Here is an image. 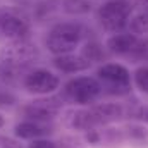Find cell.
Returning <instances> with one entry per match:
<instances>
[{"mask_svg": "<svg viewBox=\"0 0 148 148\" xmlns=\"http://www.w3.org/2000/svg\"><path fill=\"white\" fill-rule=\"evenodd\" d=\"M83 26L77 23H59L55 24L50 33L47 35V48L50 53L57 55H66L73 53L74 48L79 45L83 38Z\"/></svg>", "mask_w": 148, "mask_h": 148, "instance_id": "cell-1", "label": "cell"}, {"mask_svg": "<svg viewBox=\"0 0 148 148\" xmlns=\"http://www.w3.org/2000/svg\"><path fill=\"white\" fill-rule=\"evenodd\" d=\"M131 17V5L127 0H109L98 9V23L109 33L122 31Z\"/></svg>", "mask_w": 148, "mask_h": 148, "instance_id": "cell-2", "label": "cell"}, {"mask_svg": "<svg viewBox=\"0 0 148 148\" xmlns=\"http://www.w3.org/2000/svg\"><path fill=\"white\" fill-rule=\"evenodd\" d=\"M97 79L102 86L112 95H124L131 90V76L129 71L117 62L102 64L97 71Z\"/></svg>", "mask_w": 148, "mask_h": 148, "instance_id": "cell-3", "label": "cell"}, {"mask_svg": "<svg viewBox=\"0 0 148 148\" xmlns=\"http://www.w3.org/2000/svg\"><path fill=\"white\" fill-rule=\"evenodd\" d=\"M40 59L36 45L28 40H10L2 50H0V62L26 69L28 66L35 64Z\"/></svg>", "mask_w": 148, "mask_h": 148, "instance_id": "cell-4", "label": "cell"}, {"mask_svg": "<svg viewBox=\"0 0 148 148\" xmlns=\"http://www.w3.org/2000/svg\"><path fill=\"white\" fill-rule=\"evenodd\" d=\"M100 93H102V86H100L98 79L90 77V76H77V77L71 79L64 88L66 98L77 105L93 103L100 97Z\"/></svg>", "mask_w": 148, "mask_h": 148, "instance_id": "cell-5", "label": "cell"}, {"mask_svg": "<svg viewBox=\"0 0 148 148\" xmlns=\"http://www.w3.org/2000/svg\"><path fill=\"white\" fill-rule=\"evenodd\" d=\"M62 107V100L55 98V97H48V98H40L35 100L28 105H24L21 109V114L26 121H35V122H43L48 124Z\"/></svg>", "mask_w": 148, "mask_h": 148, "instance_id": "cell-6", "label": "cell"}, {"mask_svg": "<svg viewBox=\"0 0 148 148\" xmlns=\"http://www.w3.org/2000/svg\"><path fill=\"white\" fill-rule=\"evenodd\" d=\"M60 84V79L57 74L47 69H33L26 73L23 79V86L35 95H52Z\"/></svg>", "mask_w": 148, "mask_h": 148, "instance_id": "cell-7", "label": "cell"}, {"mask_svg": "<svg viewBox=\"0 0 148 148\" xmlns=\"http://www.w3.org/2000/svg\"><path fill=\"white\" fill-rule=\"evenodd\" d=\"M0 33L10 40H26L29 35V23L16 12H0Z\"/></svg>", "mask_w": 148, "mask_h": 148, "instance_id": "cell-8", "label": "cell"}, {"mask_svg": "<svg viewBox=\"0 0 148 148\" xmlns=\"http://www.w3.org/2000/svg\"><path fill=\"white\" fill-rule=\"evenodd\" d=\"M50 133H52V129L48 124L35 122V121H24L14 127V134L19 140H29V141L38 140V138H47Z\"/></svg>", "mask_w": 148, "mask_h": 148, "instance_id": "cell-9", "label": "cell"}, {"mask_svg": "<svg viewBox=\"0 0 148 148\" xmlns=\"http://www.w3.org/2000/svg\"><path fill=\"white\" fill-rule=\"evenodd\" d=\"M53 66L62 71V73H83L90 67V62L83 55H74V53H66V55H57L53 59Z\"/></svg>", "mask_w": 148, "mask_h": 148, "instance_id": "cell-10", "label": "cell"}, {"mask_svg": "<svg viewBox=\"0 0 148 148\" xmlns=\"http://www.w3.org/2000/svg\"><path fill=\"white\" fill-rule=\"evenodd\" d=\"M90 110L97 117L98 124H109V122H114V121H117V119H121L124 115L122 105L114 103V102H105V103L91 105Z\"/></svg>", "mask_w": 148, "mask_h": 148, "instance_id": "cell-11", "label": "cell"}, {"mask_svg": "<svg viewBox=\"0 0 148 148\" xmlns=\"http://www.w3.org/2000/svg\"><path fill=\"white\" fill-rule=\"evenodd\" d=\"M138 40L140 38L134 33H115L107 40V47L114 53L124 55V53H131L134 50V47L138 45Z\"/></svg>", "mask_w": 148, "mask_h": 148, "instance_id": "cell-12", "label": "cell"}, {"mask_svg": "<svg viewBox=\"0 0 148 148\" xmlns=\"http://www.w3.org/2000/svg\"><path fill=\"white\" fill-rule=\"evenodd\" d=\"M69 124L73 129H77V131H90V129H95L98 124L97 117L91 114L90 109H84V110H77L71 114V119H69Z\"/></svg>", "mask_w": 148, "mask_h": 148, "instance_id": "cell-13", "label": "cell"}, {"mask_svg": "<svg viewBox=\"0 0 148 148\" xmlns=\"http://www.w3.org/2000/svg\"><path fill=\"white\" fill-rule=\"evenodd\" d=\"M122 136H124V140H127L138 147H148V129L145 126L129 124L122 129Z\"/></svg>", "mask_w": 148, "mask_h": 148, "instance_id": "cell-14", "label": "cell"}, {"mask_svg": "<svg viewBox=\"0 0 148 148\" xmlns=\"http://www.w3.org/2000/svg\"><path fill=\"white\" fill-rule=\"evenodd\" d=\"M24 69L21 67H14V66H9V64H3L0 62V83L3 86H9V84H16V83H23L24 79Z\"/></svg>", "mask_w": 148, "mask_h": 148, "instance_id": "cell-15", "label": "cell"}, {"mask_svg": "<svg viewBox=\"0 0 148 148\" xmlns=\"http://www.w3.org/2000/svg\"><path fill=\"white\" fill-rule=\"evenodd\" d=\"M62 10L71 16H83L91 10V3L88 0H64Z\"/></svg>", "mask_w": 148, "mask_h": 148, "instance_id": "cell-16", "label": "cell"}, {"mask_svg": "<svg viewBox=\"0 0 148 148\" xmlns=\"http://www.w3.org/2000/svg\"><path fill=\"white\" fill-rule=\"evenodd\" d=\"M81 55H83L90 64H91V62H102V60H105V52H103V48H102L98 43H95V41H88V43L83 47Z\"/></svg>", "mask_w": 148, "mask_h": 148, "instance_id": "cell-17", "label": "cell"}, {"mask_svg": "<svg viewBox=\"0 0 148 148\" xmlns=\"http://www.w3.org/2000/svg\"><path fill=\"white\" fill-rule=\"evenodd\" d=\"M129 28L133 33H138V35H143L148 33V14L145 12H136L134 16L129 17Z\"/></svg>", "mask_w": 148, "mask_h": 148, "instance_id": "cell-18", "label": "cell"}, {"mask_svg": "<svg viewBox=\"0 0 148 148\" xmlns=\"http://www.w3.org/2000/svg\"><path fill=\"white\" fill-rule=\"evenodd\" d=\"M134 83L140 88V91L148 95V67H138L134 73Z\"/></svg>", "mask_w": 148, "mask_h": 148, "instance_id": "cell-19", "label": "cell"}, {"mask_svg": "<svg viewBox=\"0 0 148 148\" xmlns=\"http://www.w3.org/2000/svg\"><path fill=\"white\" fill-rule=\"evenodd\" d=\"M14 102H16V97L0 83V107H10L14 105Z\"/></svg>", "mask_w": 148, "mask_h": 148, "instance_id": "cell-20", "label": "cell"}, {"mask_svg": "<svg viewBox=\"0 0 148 148\" xmlns=\"http://www.w3.org/2000/svg\"><path fill=\"white\" fill-rule=\"evenodd\" d=\"M28 148H57V145H55V141H52L48 138H38V140H31Z\"/></svg>", "mask_w": 148, "mask_h": 148, "instance_id": "cell-21", "label": "cell"}, {"mask_svg": "<svg viewBox=\"0 0 148 148\" xmlns=\"http://www.w3.org/2000/svg\"><path fill=\"white\" fill-rule=\"evenodd\" d=\"M84 140H86L90 145H98V143L102 141V134H100L97 129H90V131H86Z\"/></svg>", "mask_w": 148, "mask_h": 148, "instance_id": "cell-22", "label": "cell"}, {"mask_svg": "<svg viewBox=\"0 0 148 148\" xmlns=\"http://www.w3.org/2000/svg\"><path fill=\"white\" fill-rule=\"evenodd\" d=\"M0 148H23V147L14 138H2L0 140Z\"/></svg>", "mask_w": 148, "mask_h": 148, "instance_id": "cell-23", "label": "cell"}, {"mask_svg": "<svg viewBox=\"0 0 148 148\" xmlns=\"http://www.w3.org/2000/svg\"><path fill=\"white\" fill-rule=\"evenodd\" d=\"M136 9H138V12L148 14V0H136Z\"/></svg>", "mask_w": 148, "mask_h": 148, "instance_id": "cell-24", "label": "cell"}, {"mask_svg": "<svg viewBox=\"0 0 148 148\" xmlns=\"http://www.w3.org/2000/svg\"><path fill=\"white\" fill-rule=\"evenodd\" d=\"M140 117H141L143 121H147V122H148V109H145V110L141 112V115H140Z\"/></svg>", "mask_w": 148, "mask_h": 148, "instance_id": "cell-25", "label": "cell"}, {"mask_svg": "<svg viewBox=\"0 0 148 148\" xmlns=\"http://www.w3.org/2000/svg\"><path fill=\"white\" fill-rule=\"evenodd\" d=\"M3 124H5V119H3V115L0 114V127H3Z\"/></svg>", "mask_w": 148, "mask_h": 148, "instance_id": "cell-26", "label": "cell"}]
</instances>
